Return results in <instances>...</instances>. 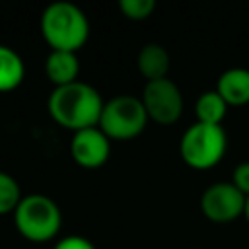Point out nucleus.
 Here are the masks:
<instances>
[{
  "mask_svg": "<svg viewBox=\"0 0 249 249\" xmlns=\"http://www.w3.org/2000/svg\"><path fill=\"white\" fill-rule=\"evenodd\" d=\"M105 99L88 82H74L62 88H53L47 97L49 117L62 128L78 132L89 126H97L101 119Z\"/></svg>",
  "mask_w": 249,
  "mask_h": 249,
  "instance_id": "nucleus-1",
  "label": "nucleus"
},
{
  "mask_svg": "<svg viewBox=\"0 0 249 249\" xmlns=\"http://www.w3.org/2000/svg\"><path fill=\"white\" fill-rule=\"evenodd\" d=\"M39 29L51 51L78 53L89 39V19L86 12L68 0L49 4L39 18Z\"/></svg>",
  "mask_w": 249,
  "mask_h": 249,
  "instance_id": "nucleus-2",
  "label": "nucleus"
},
{
  "mask_svg": "<svg viewBox=\"0 0 249 249\" xmlns=\"http://www.w3.org/2000/svg\"><path fill=\"white\" fill-rule=\"evenodd\" d=\"M12 216L16 231L31 243L53 241L62 230V210L58 202L43 193L23 195Z\"/></svg>",
  "mask_w": 249,
  "mask_h": 249,
  "instance_id": "nucleus-3",
  "label": "nucleus"
},
{
  "mask_svg": "<svg viewBox=\"0 0 249 249\" xmlns=\"http://www.w3.org/2000/svg\"><path fill=\"white\" fill-rule=\"evenodd\" d=\"M228 152V134L220 124L193 123L179 140V156L195 171L216 167Z\"/></svg>",
  "mask_w": 249,
  "mask_h": 249,
  "instance_id": "nucleus-4",
  "label": "nucleus"
},
{
  "mask_svg": "<svg viewBox=\"0 0 249 249\" xmlns=\"http://www.w3.org/2000/svg\"><path fill=\"white\" fill-rule=\"evenodd\" d=\"M148 123L150 119L140 97L121 93L105 101L97 126L107 134L111 142H128L138 138Z\"/></svg>",
  "mask_w": 249,
  "mask_h": 249,
  "instance_id": "nucleus-5",
  "label": "nucleus"
},
{
  "mask_svg": "<svg viewBox=\"0 0 249 249\" xmlns=\"http://www.w3.org/2000/svg\"><path fill=\"white\" fill-rule=\"evenodd\" d=\"M138 97L146 109L148 119L160 126H171L183 117V91L169 76L154 82H144L142 93Z\"/></svg>",
  "mask_w": 249,
  "mask_h": 249,
  "instance_id": "nucleus-6",
  "label": "nucleus"
},
{
  "mask_svg": "<svg viewBox=\"0 0 249 249\" xmlns=\"http://www.w3.org/2000/svg\"><path fill=\"white\" fill-rule=\"evenodd\" d=\"M247 196L241 195L231 181H216L200 195V212L212 224H231L245 212Z\"/></svg>",
  "mask_w": 249,
  "mask_h": 249,
  "instance_id": "nucleus-7",
  "label": "nucleus"
},
{
  "mask_svg": "<svg viewBox=\"0 0 249 249\" xmlns=\"http://www.w3.org/2000/svg\"><path fill=\"white\" fill-rule=\"evenodd\" d=\"M111 156V140L99 126H89L72 132L70 158L84 169H97L107 163Z\"/></svg>",
  "mask_w": 249,
  "mask_h": 249,
  "instance_id": "nucleus-8",
  "label": "nucleus"
},
{
  "mask_svg": "<svg viewBox=\"0 0 249 249\" xmlns=\"http://www.w3.org/2000/svg\"><path fill=\"white\" fill-rule=\"evenodd\" d=\"M214 89L228 103V107L249 105V68L231 66L224 70L218 76Z\"/></svg>",
  "mask_w": 249,
  "mask_h": 249,
  "instance_id": "nucleus-9",
  "label": "nucleus"
},
{
  "mask_svg": "<svg viewBox=\"0 0 249 249\" xmlns=\"http://www.w3.org/2000/svg\"><path fill=\"white\" fill-rule=\"evenodd\" d=\"M45 76L53 88H62L78 82L80 78V58L78 53L70 51H51L45 58Z\"/></svg>",
  "mask_w": 249,
  "mask_h": 249,
  "instance_id": "nucleus-10",
  "label": "nucleus"
},
{
  "mask_svg": "<svg viewBox=\"0 0 249 249\" xmlns=\"http://www.w3.org/2000/svg\"><path fill=\"white\" fill-rule=\"evenodd\" d=\"M136 68H138L140 76L144 78V82L161 80V78H167V74H169L171 56L161 43L150 41V43L142 45V49L138 51Z\"/></svg>",
  "mask_w": 249,
  "mask_h": 249,
  "instance_id": "nucleus-11",
  "label": "nucleus"
},
{
  "mask_svg": "<svg viewBox=\"0 0 249 249\" xmlns=\"http://www.w3.org/2000/svg\"><path fill=\"white\" fill-rule=\"evenodd\" d=\"M25 80V62L21 54L0 43V93L18 89Z\"/></svg>",
  "mask_w": 249,
  "mask_h": 249,
  "instance_id": "nucleus-12",
  "label": "nucleus"
},
{
  "mask_svg": "<svg viewBox=\"0 0 249 249\" xmlns=\"http://www.w3.org/2000/svg\"><path fill=\"white\" fill-rule=\"evenodd\" d=\"M228 103L220 97L216 89L202 91L195 101V121L202 124H220L228 115Z\"/></svg>",
  "mask_w": 249,
  "mask_h": 249,
  "instance_id": "nucleus-13",
  "label": "nucleus"
},
{
  "mask_svg": "<svg viewBox=\"0 0 249 249\" xmlns=\"http://www.w3.org/2000/svg\"><path fill=\"white\" fill-rule=\"evenodd\" d=\"M23 198L21 187L14 175L0 169V216L14 214L16 206Z\"/></svg>",
  "mask_w": 249,
  "mask_h": 249,
  "instance_id": "nucleus-14",
  "label": "nucleus"
},
{
  "mask_svg": "<svg viewBox=\"0 0 249 249\" xmlns=\"http://www.w3.org/2000/svg\"><path fill=\"white\" fill-rule=\"evenodd\" d=\"M119 10L130 21H146L156 12V0H119Z\"/></svg>",
  "mask_w": 249,
  "mask_h": 249,
  "instance_id": "nucleus-15",
  "label": "nucleus"
},
{
  "mask_svg": "<svg viewBox=\"0 0 249 249\" xmlns=\"http://www.w3.org/2000/svg\"><path fill=\"white\" fill-rule=\"evenodd\" d=\"M231 185L245 196H249V161H241L231 171Z\"/></svg>",
  "mask_w": 249,
  "mask_h": 249,
  "instance_id": "nucleus-16",
  "label": "nucleus"
},
{
  "mask_svg": "<svg viewBox=\"0 0 249 249\" xmlns=\"http://www.w3.org/2000/svg\"><path fill=\"white\" fill-rule=\"evenodd\" d=\"M53 249H97V247L88 237L78 235V233H70V235H64V237L56 239Z\"/></svg>",
  "mask_w": 249,
  "mask_h": 249,
  "instance_id": "nucleus-17",
  "label": "nucleus"
},
{
  "mask_svg": "<svg viewBox=\"0 0 249 249\" xmlns=\"http://www.w3.org/2000/svg\"><path fill=\"white\" fill-rule=\"evenodd\" d=\"M243 218L247 220V224H249V196H247V202H245V212H243Z\"/></svg>",
  "mask_w": 249,
  "mask_h": 249,
  "instance_id": "nucleus-18",
  "label": "nucleus"
},
{
  "mask_svg": "<svg viewBox=\"0 0 249 249\" xmlns=\"http://www.w3.org/2000/svg\"><path fill=\"white\" fill-rule=\"evenodd\" d=\"M193 249H202V247H193Z\"/></svg>",
  "mask_w": 249,
  "mask_h": 249,
  "instance_id": "nucleus-19",
  "label": "nucleus"
}]
</instances>
